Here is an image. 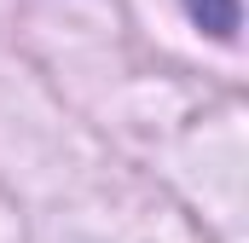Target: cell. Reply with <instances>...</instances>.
Wrapping results in <instances>:
<instances>
[{
  "mask_svg": "<svg viewBox=\"0 0 249 243\" xmlns=\"http://www.w3.org/2000/svg\"><path fill=\"white\" fill-rule=\"evenodd\" d=\"M191 17L214 35H238V0H186Z\"/></svg>",
  "mask_w": 249,
  "mask_h": 243,
  "instance_id": "obj_1",
  "label": "cell"
}]
</instances>
